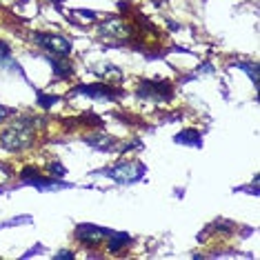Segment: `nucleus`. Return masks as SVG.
<instances>
[{
  "instance_id": "obj_23",
  "label": "nucleus",
  "mask_w": 260,
  "mask_h": 260,
  "mask_svg": "<svg viewBox=\"0 0 260 260\" xmlns=\"http://www.w3.org/2000/svg\"><path fill=\"white\" fill-rule=\"evenodd\" d=\"M51 3H56V5H60V3H62V0H51Z\"/></svg>"
},
{
  "instance_id": "obj_18",
  "label": "nucleus",
  "mask_w": 260,
  "mask_h": 260,
  "mask_svg": "<svg viewBox=\"0 0 260 260\" xmlns=\"http://www.w3.org/2000/svg\"><path fill=\"white\" fill-rule=\"evenodd\" d=\"M49 171L56 176V178H62V176L67 174V169H64L60 162H51V165H49Z\"/></svg>"
},
{
  "instance_id": "obj_2",
  "label": "nucleus",
  "mask_w": 260,
  "mask_h": 260,
  "mask_svg": "<svg viewBox=\"0 0 260 260\" xmlns=\"http://www.w3.org/2000/svg\"><path fill=\"white\" fill-rule=\"evenodd\" d=\"M136 96L147 100V103H169L171 96H174V85L167 80H143L140 87L136 89Z\"/></svg>"
},
{
  "instance_id": "obj_4",
  "label": "nucleus",
  "mask_w": 260,
  "mask_h": 260,
  "mask_svg": "<svg viewBox=\"0 0 260 260\" xmlns=\"http://www.w3.org/2000/svg\"><path fill=\"white\" fill-rule=\"evenodd\" d=\"M74 93H85L93 100H105V103H111V100L120 98L122 89H118L114 85H107V82H93V85H78L74 87Z\"/></svg>"
},
{
  "instance_id": "obj_22",
  "label": "nucleus",
  "mask_w": 260,
  "mask_h": 260,
  "mask_svg": "<svg viewBox=\"0 0 260 260\" xmlns=\"http://www.w3.org/2000/svg\"><path fill=\"white\" fill-rule=\"evenodd\" d=\"M151 3H153V5H162L165 0H151Z\"/></svg>"
},
{
  "instance_id": "obj_19",
  "label": "nucleus",
  "mask_w": 260,
  "mask_h": 260,
  "mask_svg": "<svg viewBox=\"0 0 260 260\" xmlns=\"http://www.w3.org/2000/svg\"><path fill=\"white\" fill-rule=\"evenodd\" d=\"M76 14H78L80 18H85V20H96V14H93V11H89V9H85V11L78 9V11H76Z\"/></svg>"
},
{
  "instance_id": "obj_10",
  "label": "nucleus",
  "mask_w": 260,
  "mask_h": 260,
  "mask_svg": "<svg viewBox=\"0 0 260 260\" xmlns=\"http://www.w3.org/2000/svg\"><path fill=\"white\" fill-rule=\"evenodd\" d=\"M87 145L93 147V149H103V151H109L111 147L116 145V138L114 136H107V134H91L87 136Z\"/></svg>"
},
{
  "instance_id": "obj_13",
  "label": "nucleus",
  "mask_w": 260,
  "mask_h": 260,
  "mask_svg": "<svg viewBox=\"0 0 260 260\" xmlns=\"http://www.w3.org/2000/svg\"><path fill=\"white\" fill-rule=\"evenodd\" d=\"M0 64L3 67H7V69H11V67H18V62L16 60H11V49H9V45L5 43V40H0Z\"/></svg>"
},
{
  "instance_id": "obj_20",
  "label": "nucleus",
  "mask_w": 260,
  "mask_h": 260,
  "mask_svg": "<svg viewBox=\"0 0 260 260\" xmlns=\"http://www.w3.org/2000/svg\"><path fill=\"white\" fill-rule=\"evenodd\" d=\"M9 114H11V109H7V107H3V105H0V120H5Z\"/></svg>"
},
{
  "instance_id": "obj_7",
  "label": "nucleus",
  "mask_w": 260,
  "mask_h": 260,
  "mask_svg": "<svg viewBox=\"0 0 260 260\" xmlns=\"http://www.w3.org/2000/svg\"><path fill=\"white\" fill-rule=\"evenodd\" d=\"M98 31H100V36L114 38V40H129L134 36V27L120 18H109V20L100 22Z\"/></svg>"
},
{
  "instance_id": "obj_1",
  "label": "nucleus",
  "mask_w": 260,
  "mask_h": 260,
  "mask_svg": "<svg viewBox=\"0 0 260 260\" xmlns=\"http://www.w3.org/2000/svg\"><path fill=\"white\" fill-rule=\"evenodd\" d=\"M43 118H20V120L11 122V125L0 134V143L9 151H22L34 145V129L43 127Z\"/></svg>"
},
{
  "instance_id": "obj_11",
  "label": "nucleus",
  "mask_w": 260,
  "mask_h": 260,
  "mask_svg": "<svg viewBox=\"0 0 260 260\" xmlns=\"http://www.w3.org/2000/svg\"><path fill=\"white\" fill-rule=\"evenodd\" d=\"M176 143L178 145H193V147H200L203 145V140H200V132H196V129H185V132L176 134Z\"/></svg>"
},
{
  "instance_id": "obj_12",
  "label": "nucleus",
  "mask_w": 260,
  "mask_h": 260,
  "mask_svg": "<svg viewBox=\"0 0 260 260\" xmlns=\"http://www.w3.org/2000/svg\"><path fill=\"white\" fill-rule=\"evenodd\" d=\"M129 242H132V238H129L127 234L111 232V236H109V242H107V249H109V251H118V249H122V247H127Z\"/></svg>"
},
{
  "instance_id": "obj_15",
  "label": "nucleus",
  "mask_w": 260,
  "mask_h": 260,
  "mask_svg": "<svg viewBox=\"0 0 260 260\" xmlns=\"http://www.w3.org/2000/svg\"><path fill=\"white\" fill-rule=\"evenodd\" d=\"M78 122H80V125H96V127H103V120H100L98 116H93V114L80 116V118H78Z\"/></svg>"
},
{
  "instance_id": "obj_16",
  "label": "nucleus",
  "mask_w": 260,
  "mask_h": 260,
  "mask_svg": "<svg viewBox=\"0 0 260 260\" xmlns=\"http://www.w3.org/2000/svg\"><path fill=\"white\" fill-rule=\"evenodd\" d=\"M38 103H40V107L49 109L51 105L58 103V96H47V93H38Z\"/></svg>"
},
{
  "instance_id": "obj_17",
  "label": "nucleus",
  "mask_w": 260,
  "mask_h": 260,
  "mask_svg": "<svg viewBox=\"0 0 260 260\" xmlns=\"http://www.w3.org/2000/svg\"><path fill=\"white\" fill-rule=\"evenodd\" d=\"M11 176H14V171H11L9 165H3V162H0V187H3L5 182H9Z\"/></svg>"
},
{
  "instance_id": "obj_5",
  "label": "nucleus",
  "mask_w": 260,
  "mask_h": 260,
  "mask_svg": "<svg viewBox=\"0 0 260 260\" xmlns=\"http://www.w3.org/2000/svg\"><path fill=\"white\" fill-rule=\"evenodd\" d=\"M34 43L40 45L43 49H47L51 56H64L67 58L69 54H72V43L62 36H54V34H43V31L34 34Z\"/></svg>"
},
{
  "instance_id": "obj_14",
  "label": "nucleus",
  "mask_w": 260,
  "mask_h": 260,
  "mask_svg": "<svg viewBox=\"0 0 260 260\" xmlns=\"http://www.w3.org/2000/svg\"><path fill=\"white\" fill-rule=\"evenodd\" d=\"M240 69H245V72L251 76L253 85H258V64H256V62H242Z\"/></svg>"
},
{
  "instance_id": "obj_3",
  "label": "nucleus",
  "mask_w": 260,
  "mask_h": 260,
  "mask_svg": "<svg viewBox=\"0 0 260 260\" xmlns=\"http://www.w3.org/2000/svg\"><path fill=\"white\" fill-rule=\"evenodd\" d=\"M143 171H145V167L140 162H136V160H120V162H116L114 167L105 169L103 174L107 176V178H111V180L120 182V185H132V182H136L140 176H143Z\"/></svg>"
},
{
  "instance_id": "obj_21",
  "label": "nucleus",
  "mask_w": 260,
  "mask_h": 260,
  "mask_svg": "<svg viewBox=\"0 0 260 260\" xmlns=\"http://www.w3.org/2000/svg\"><path fill=\"white\" fill-rule=\"evenodd\" d=\"M56 258H74V253H72V251H60Z\"/></svg>"
},
{
  "instance_id": "obj_9",
  "label": "nucleus",
  "mask_w": 260,
  "mask_h": 260,
  "mask_svg": "<svg viewBox=\"0 0 260 260\" xmlns=\"http://www.w3.org/2000/svg\"><path fill=\"white\" fill-rule=\"evenodd\" d=\"M47 60H49L51 69H54V74L58 76V78H72L74 76V67L69 64L67 60H64V56H47Z\"/></svg>"
},
{
  "instance_id": "obj_6",
  "label": "nucleus",
  "mask_w": 260,
  "mask_h": 260,
  "mask_svg": "<svg viewBox=\"0 0 260 260\" xmlns=\"http://www.w3.org/2000/svg\"><path fill=\"white\" fill-rule=\"evenodd\" d=\"M20 178H22L25 185H31V187L40 189V191H58V189L69 187V185H64V182H60V180L49 178V176H40L36 167H25L20 171Z\"/></svg>"
},
{
  "instance_id": "obj_8",
  "label": "nucleus",
  "mask_w": 260,
  "mask_h": 260,
  "mask_svg": "<svg viewBox=\"0 0 260 260\" xmlns=\"http://www.w3.org/2000/svg\"><path fill=\"white\" fill-rule=\"evenodd\" d=\"M109 236H111L109 229L96 227V224H78V227H76V238L80 242H85V245H89V247L100 245L103 238H109Z\"/></svg>"
}]
</instances>
